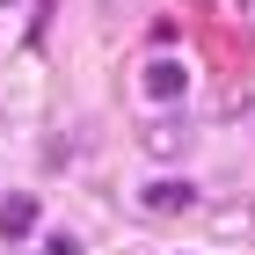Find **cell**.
Listing matches in <instances>:
<instances>
[{"instance_id":"cell-6","label":"cell","mask_w":255,"mask_h":255,"mask_svg":"<svg viewBox=\"0 0 255 255\" xmlns=\"http://www.w3.org/2000/svg\"><path fill=\"white\" fill-rule=\"evenodd\" d=\"M44 255H80V241H73V234H51V248H44Z\"/></svg>"},{"instance_id":"cell-5","label":"cell","mask_w":255,"mask_h":255,"mask_svg":"<svg viewBox=\"0 0 255 255\" xmlns=\"http://www.w3.org/2000/svg\"><path fill=\"white\" fill-rule=\"evenodd\" d=\"M234 131H241V138H248V146H255V95H248V102H241V110H234Z\"/></svg>"},{"instance_id":"cell-8","label":"cell","mask_w":255,"mask_h":255,"mask_svg":"<svg viewBox=\"0 0 255 255\" xmlns=\"http://www.w3.org/2000/svg\"><path fill=\"white\" fill-rule=\"evenodd\" d=\"M110 7H124V0H110Z\"/></svg>"},{"instance_id":"cell-4","label":"cell","mask_w":255,"mask_h":255,"mask_svg":"<svg viewBox=\"0 0 255 255\" xmlns=\"http://www.w3.org/2000/svg\"><path fill=\"white\" fill-rule=\"evenodd\" d=\"M138 204H146V212H190V204H197V190H190V182H175V175H168V182H153V190L138 197Z\"/></svg>"},{"instance_id":"cell-2","label":"cell","mask_w":255,"mask_h":255,"mask_svg":"<svg viewBox=\"0 0 255 255\" xmlns=\"http://www.w3.org/2000/svg\"><path fill=\"white\" fill-rule=\"evenodd\" d=\"M138 88H146L153 102H175L182 88H190V66H182V59H146V73H138Z\"/></svg>"},{"instance_id":"cell-1","label":"cell","mask_w":255,"mask_h":255,"mask_svg":"<svg viewBox=\"0 0 255 255\" xmlns=\"http://www.w3.org/2000/svg\"><path fill=\"white\" fill-rule=\"evenodd\" d=\"M190 117H182V110H160V117L153 124H138V146H146V153H153V160H182V153H190Z\"/></svg>"},{"instance_id":"cell-7","label":"cell","mask_w":255,"mask_h":255,"mask_svg":"<svg viewBox=\"0 0 255 255\" xmlns=\"http://www.w3.org/2000/svg\"><path fill=\"white\" fill-rule=\"evenodd\" d=\"M241 15H248V22H255V0H241Z\"/></svg>"},{"instance_id":"cell-3","label":"cell","mask_w":255,"mask_h":255,"mask_svg":"<svg viewBox=\"0 0 255 255\" xmlns=\"http://www.w3.org/2000/svg\"><path fill=\"white\" fill-rule=\"evenodd\" d=\"M29 226H37V197H29V190L0 197V241H22Z\"/></svg>"}]
</instances>
